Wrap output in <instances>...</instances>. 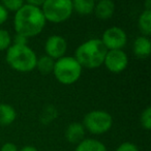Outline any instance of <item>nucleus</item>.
<instances>
[{
  "mask_svg": "<svg viewBox=\"0 0 151 151\" xmlns=\"http://www.w3.org/2000/svg\"><path fill=\"white\" fill-rule=\"evenodd\" d=\"M132 51L139 58H147L151 53V42L149 37L143 35L137 37L132 46Z\"/></svg>",
  "mask_w": 151,
  "mask_h": 151,
  "instance_id": "nucleus-12",
  "label": "nucleus"
},
{
  "mask_svg": "<svg viewBox=\"0 0 151 151\" xmlns=\"http://www.w3.org/2000/svg\"><path fill=\"white\" fill-rule=\"evenodd\" d=\"M75 151H108L107 147L95 139H84L77 145Z\"/></svg>",
  "mask_w": 151,
  "mask_h": 151,
  "instance_id": "nucleus-14",
  "label": "nucleus"
},
{
  "mask_svg": "<svg viewBox=\"0 0 151 151\" xmlns=\"http://www.w3.org/2000/svg\"><path fill=\"white\" fill-rule=\"evenodd\" d=\"M47 56L52 59H59L64 56L67 50V42L64 37L60 35H52L48 37L45 44Z\"/></svg>",
  "mask_w": 151,
  "mask_h": 151,
  "instance_id": "nucleus-9",
  "label": "nucleus"
},
{
  "mask_svg": "<svg viewBox=\"0 0 151 151\" xmlns=\"http://www.w3.org/2000/svg\"><path fill=\"white\" fill-rule=\"evenodd\" d=\"M85 128L80 122H73L68 124L65 129V139L71 144L78 145L80 142L84 140Z\"/></svg>",
  "mask_w": 151,
  "mask_h": 151,
  "instance_id": "nucleus-10",
  "label": "nucleus"
},
{
  "mask_svg": "<svg viewBox=\"0 0 151 151\" xmlns=\"http://www.w3.org/2000/svg\"><path fill=\"white\" fill-rule=\"evenodd\" d=\"M12 36L9 32L5 29H0V52L6 51L12 46Z\"/></svg>",
  "mask_w": 151,
  "mask_h": 151,
  "instance_id": "nucleus-18",
  "label": "nucleus"
},
{
  "mask_svg": "<svg viewBox=\"0 0 151 151\" xmlns=\"http://www.w3.org/2000/svg\"><path fill=\"white\" fill-rule=\"evenodd\" d=\"M138 27L143 36L149 37L151 35V11L145 9L138 20Z\"/></svg>",
  "mask_w": 151,
  "mask_h": 151,
  "instance_id": "nucleus-16",
  "label": "nucleus"
},
{
  "mask_svg": "<svg viewBox=\"0 0 151 151\" xmlns=\"http://www.w3.org/2000/svg\"><path fill=\"white\" fill-rule=\"evenodd\" d=\"M73 3V11L78 13L79 15H90L93 13L95 6V2L93 0H75Z\"/></svg>",
  "mask_w": 151,
  "mask_h": 151,
  "instance_id": "nucleus-15",
  "label": "nucleus"
},
{
  "mask_svg": "<svg viewBox=\"0 0 151 151\" xmlns=\"http://www.w3.org/2000/svg\"><path fill=\"white\" fill-rule=\"evenodd\" d=\"M7 18H9V12L3 6L2 3L0 2V25H2L3 23H5Z\"/></svg>",
  "mask_w": 151,
  "mask_h": 151,
  "instance_id": "nucleus-22",
  "label": "nucleus"
},
{
  "mask_svg": "<svg viewBox=\"0 0 151 151\" xmlns=\"http://www.w3.org/2000/svg\"><path fill=\"white\" fill-rule=\"evenodd\" d=\"M19 151H37V149H36L34 146H30V145H28V146H24L23 148H21Z\"/></svg>",
  "mask_w": 151,
  "mask_h": 151,
  "instance_id": "nucleus-26",
  "label": "nucleus"
},
{
  "mask_svg": "<svg viewBox=\"0 0 151 151\" xmlns=\"http://www.w3.org/2000/svg\"><path fill=\"white\" fill-rule=\"evenodd\" d=\"M94 14L96 18L101 20H108L112 18L115 12V3L111 0H101L95 3Z\"/></svg>",
  "mask_w": 151,
  "mask_h": 151,
  "instance_id": "nucleus-11",
  "label": "nucleus"
},
{
  "mask_svg": "<svg viewBox=\"0 0 151 151\" xmlns=\"http://www.w3.org/2000/svg\"><path fill=\"white\" fill-rule=\"evenodd\" d=\"M17 118V111L9 104H0V125L9 126Z\"/></svg>",
  "mask_w": 151,
  "mask_h": 151,
  "instance_id": "nucleus-13",
  "label": "nucleus"
},
{
  "mask_svg": "<svg viewBox=\"0 0 151 151\" xmlns=\"http://www.w3.org/2000/svg\"><path fill=\"white\" fill-rule=\"evenodd\" d=\"M104 46L110 50H122L127 42L126 32L120 27H110L104 32L103 37L101 38Z\"/></svg>",
  "mask_w": 151,
  "mask_h": 151,
  "instance_id": "nucleus-7",
  "label": "nucleus"
},
{
  "mask_svg": "<svg viewBox=\"0 0 151 151\" xmlns=\"http://www.w3.org/2000/svg\"><path fill=\"white\" fill-rule=\"evenodd\" d=\"M46 22L42 9L32 6L25 2L16 13L14 26L16 33L29 38L38 35L44 30Z\"/></svg>",
  "mask_w": 151,
  "mask_h": 151,
  "instance_id": "nucleus-1",
  "label": "nucleus"
},
{
  "mask_svg": "<svg viewBox=\"0 0 151 151\" xmlns=\"http://www.w3.org/2000/svg\"><path fill=\"white\" fill-rule=\"evenodd\" d=\"M2 5L6 9V11H11V12H16L17 13L20 9L24 5V1L22 0H3Z\"/></svg>",
  "mask_w": 151,
  "mask_h": 151,
  "instance_id": "nucleus-19",
  "label": "nucleus"
},
{
  "mask_svg": "<svg viewBox=\"0 0 151 151\" xmlns=\"http://www.w3.org/2000/svg\"><path fill=\"white\" fill-rule=\"evenodd\" d=\"M0 151H19V149H18L16 144H14V143H12V142H7L2 145Z\"/></svg>",
  "mask_w": 151,
  "mask_h": 151,
  "instance_id": "nucleus-24",
  "label": "nucleus"
},
{
  "mask_svg": "<svg viewBox=\"0 0 151 151\" xmlns=\"http://www.w3.org/2000/svg\"><path fill=\"white\" fill-rule=\"evenodd\" d=\"M27 37L21 35V34H17L16 33V36L14 38V44L13 45H20V46H25L27 45Z\"/></svg>",
  "mask_w": 151,
  "mask_h": 151,
  "instance_id": "nucleus-23",
  "label": "nucleus"
},
{
  "mask_svg": "<svg viewBox=\"0 0 151 151\" xmlns=\"http://www.w3.org/2000/svg\"><path fill=\"white\" fill-rule=\"evenodd\" d=\"M116 151H139V148L137 147V145L134 144V143L124 142L118 146V148L116 149Z\"/></svg>",
  "mask_w": 151,
  "mask_h": 151,
  "instance_id": "nucleus-21",
  "label": "nucleus"
},
{
  "mask_svg": "<svg viewBox=\"0 0 151 151\" xmlns=\"http://www.w3.org/2000/svg\"><path fill=\"white\" fill-rule=\"evenodd\" d=\"M83 126L92 134H103L111 129L113 118L110 113L101 110H94L84 116Z\"/></svg>",
  "mask_w": 151,
  "mask_h": 151,
  "instance_id": "nucleus-6",
  "label": "nucleus"
},
{
  "mask_svg": "<svg viewBox=\"0 0 151 151\" xmlns=\"http://www.w3.org/2000/svg\"><path fill=\"white\" fill-rule=\"evenodd\" d=\"M42 12L46 21L61 23L70 18L73 14V3L70 0H45Z\"/></svg>",
  "mask_w": 151,
  "mask_h": 151,
  "instance_id": "nucleus-5",
  "label": "nucleus"
},
{
  "mask_svg": "<svg viewBox=\"0 0 151 151\" xmlns=\"http://www.w3.org/2000/svg\"><path fill=\"white\" fill-rule=\"evenodd\" d=\"M5 59L13 69L21 73H28L36 67L37 56L28 45H12L6 50Z\"/></svg>",
  "mask_w": 151,
  "mask_h": 151,
  "instance_id": "nucleus-3",
  "label": "nucleus"
},
{
  "mask_svg": "<svg viewBox=\"0 0 151 151\" xmlns=\"http://www.w3.org/2000/svg\"><path fill=\"white\" fill-rule=\"evenodd\" d=\"M140 121L142 126L146 130H149L151 128V108L147 107L144 111L142 112L140 117Z\"/></svg>",
  "mask_w": 151,
  "mask_h": 151,
  "instance_id": "nucleus-20",
  "label": "nucleus"
},
{
  "mask_svg": "<svg viewBox=\"0 0 151 151\" xmlns=\"http://www.w3.org/2000/svg\"><path fill=\"white\" fill-rule=\"evenodd\" d=\"M83 67L73 56H63L55 61L54 73L55 78L63 85L75 84L82 75Z\"/></svg>",
  "mask_w": 151,
  "mask_h": 151,
  "instance_id": "nucleus-4",
  "label": "nucleus"
},
{
  "mask_svg": "<svg viewBox=\"0 0 151 151\" xmlns=\"http://www.w3.org/2000/svg\"><path fill=\"white\" fill-rule=\"evenodd\" d=\"M104 64L111 73H121L127 67L128 57L123 50H110L107 52Z\"/></svg>",
  "mask_w": 151,
  "mask_h": 151,
  "instance_id": "nucleus-8",
  "label": "nucleus"
},
{
  "mask_svg": "<svg viewBox=\"0 0 151 151\" xmlns=\"http://www.w3.org/2000/svg\"><path fill=\"white\" fill-rule=\"evenodd\" d=\"M54 65H55L54 59L47 56V55H42L40 58H37L35 68H37V70L40 71L42 75H49V73H53Z\"/></svg>",
  "mask_w": 151,
  "mask_h": 151,
  "instance_id": "nucleus-17",
  "label": "nucleus"
},
{
  "mask_svg": "<svg viewBox=\"0 0 151 151\" xmlns=\"http://www.w3.org/2000/svg\"><path fill=\"white\" fill-rule=\"evenodd\" d=\"M107 48L101 38H91L81 44L75 52L76 60L85 68H99L104 64Z\"/></svg>",
  "mask_w": 151,
  "mask_h": 151,
  "instance_id": "nucleus-2",
  "label": "nucleus"
},
{
  "mask_svg": "<svg viewBox=\"0 0 151 151\" xmlns=\"http://www.w3.org/2000/svg\"><path fill=\"white\" fill-rule=\"evenodd\" d=\"M45 0H29V1H27L26 3H28V4L32 5V6H35V7H40V9H42V4H44Z\"/></svg>",
  "mask_w": 151,
  "mask_h": 151,
  "instance_id": "nucleus-25",
  "label": "nucleus"
}]
</instances>
